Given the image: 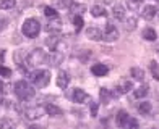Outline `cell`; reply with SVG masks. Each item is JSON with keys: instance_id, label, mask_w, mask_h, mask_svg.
I'll list each match as a JSON object with an SVG mask.
<instances>
[{"instance_id": "cell-4", "label": "cell", "mask_w": 159, "mask_h": 129, "mask_svg": "<svg viewBox=\"0 0 159 129\" xmlns=\"http://www.w3.org/2000/svg\"><path fill=\"white\" fill-rule=\"evenodd\" d=\"M47 60V55H46V52L42 48H34L33 52H30L26 55V60H25V63L28 64V66H39V64H42Z\"/></svg>"}, {"instance_id": "cell-30", "label": "cell", "mask_w": 159, "mask_h": 129, "mask_svg": "<svg viewBox=\"0 0 159 129\" xmlns=\"http://www.w3.org/2000/svg\"><path fill=\"white\" fill-rule=\"evenodd\" d=\"M127 5H128L130 10H138L141 6V0H128Z\"/></svg>"}, {"instance_id": "cell-31", "label": "cell", "mask_w": 159, "mask_h": 129, "mask_svg": "<svg viewBox=\"0 0 159 129\" xmlns=\"http://www.w3.org/2000/svg\"><path fill=\"white\" fill-rule=\"evenodd\" d=\"M44 15L47 18H54V16H57V10L52 8V6H44Z\"/></svg>"}, {"instance_id": "cell-25", "label": "cell", "mask_w": 159, "mask_h": 129, "mask_svg": "<svg viewBox=\"0 0 159 129\" xmlns=\"http://www.w3.org/2000/svg\"><path fill=\"white\" fill-rule=\"evenodd\" d=\"M143 39H146L149 42H153L157 39V35H156V31L153 29V27H146V29L143 31Z\"/></svg>"}, {"instance_id": "cell-12", "label": "cell", "mask_w": 159, "mask_h": 129, "mask_svg": "<svg viewBox=\"0 0 159 129\" xmlns=\"http://www.w3.org/2000/svg\"><path fill=\"white\" fill-rule=\"evenodd\" d=\"M70 84V76L67 71H59V74H57V85H59L60 89H67Z\"/></svg>"}, {"instance_id": "cell-15", "label": "cell", "mask_w": 159, "mask_h": 129, "mask_svg": "<svg viewBox=\"0 0 159 129\" xmlns=\"http://www.w3.org/2000/svg\"><path fill=\"white\" fill-rule=\"evenodd\" d=\"M46 45L50 50H57V48H59V45H60V37H59V35H55V32L50 34L49 37L46 39Z\"/></svg>"}, {"instance_id": "cell-5", "label": "cell", "mask_w": 159, "mask_h": 129, "mask_svg": "<svg viewBox=\"0 0 159 129\" xmlns=\"http://www.w3.org/2000/svg\"><path fill=\"white\" fill-rule=\"evenodd\" d=\"M67 97L70 100H73L75 103H86V102H89V100H91L89 94H86L83 89H70L67 92Z\"/></svg>"}, {"instance_id": "cell-34", "label": "cell", "mask_w": 159, "mask_h": 129, "mask_svg": "<svg viewBox=\"0 0 159 129\" xmlns=\"http://www.w3.org/2000/svg\"><path fill=\"white\" fill-rule=\"evenodd\" d=\"M89 111H91V116H98V103L91 102V106H89Z\"/></svg>"}, {"instance_id": "cell-23", "label": "cell", "mask_w": 159, "mask_h": 129, "mask_svg": "<svg viewBox=\"0 0 159 129\" xmlns=\"http://www.w3.org/2000/svg\"><path fill=\"white\" fill-rule=\"evenodd\" d=\"M148 94H149V87H148V85H141V87H138L133 92V97L135 98H144Z\"/></svg>"}, {"instance_id": "cell-7", "label": "cell", "mask_w": 159, "mask_h": 129, "mask_svg": "<svg viewBox=\"0 0 159 129\" xmlns=\"http://www.w3.org/2000/svg\"><path fill=\"white\" fill-rule=\"evenodd\" d=\"M117 39H119V29L114 24H107L104 32H102V40L114 42V40H117Z\"/></svg>"}, {"instance_id": "cell-17", "label": "cell", "mask_w": 159, "mask_h": 129, "mask_svg": "<svg viewBox=\"0 0 159 129\" xmlns=\"http://www.w3.org/2000/svg\"><path fill=\"white\" fill-rule=\"evenodd\" d=\"M128 119H130V116H128V113H127L125 110H120V111L117 113V116H115V121H117V124L122 126V127L128 124Z\"/></svg>"}, {"instance_id": "cell-36", "label": "cell", "mask_w": 159, "mask_h": 129, "mask_svg": "<svg viewBox=\"0 0 159 129\" xmlns=\"http://www.w3.org/2000/svg\"><path fill=\"white\" fill-rule=\"evenodd\" d=\"M13 124H15V123H13V121H10V119H3L2 123H0V126H2V127H7V126H13Z\"/></svg>"}, {"instance_id": "cell-38", "label": "cell", "mask_w": 159, "mask_h": 129, "mask_svg": "<svg viewBox=\"0 0 159 129\" xmlns=\"http://www.w3.org/2000/svg\"><path fill=\"white\" fill-rule=\"evenodd\" d=\"M157 50H159V44H157Z\"/></svg>"}, {"instance_id": "cell-16", "label": "cell", "mask_w": 159, "mask_h": 129, "mask_svg": "<svg viewBox=\"0 0 159 129\" xmlns=\"http://www.w3.org/2000/svg\"><path fill=\"white\" fill-rule=\"evenodd\" d=\"M124 26L127 31H135L136 26H138V18L136 16H128V18H124Z\"/></svg>"}, {"instance_id": "cell-2", "label": "cell", "mask_w": 159, "mask_h": 129, "mask_svg": "<svg viewBox=\"0 0 159 129\" xmlns=\"http://www.w3.org/2000/svg\"><path fill=\"white\" fill-rule=\"evenodd\" d=\"M39 31H41V24L38 19L34 18H28L23 26H21V32H23V35H26L28 39H34L39 35Z\"/></svg>"}, {"instance_id": "cell-10", "label": "cell", "mask_w": 159, "mask_h": 129, "mask_svg": "<svg viewBox=\"0 0 159 129\" xmlns=\"http://www.w3.org/2000/svg\"><path fill=\"white\" fill-rule=\"evenodd\" d=\"M156 13H157V10H156L154 5H144L141 8V18L151 21V19L156 18Z\"/></svg>"}, {"instance_id": "cell-20", "label": "cell", "mask_w": 159, "mask_h": 129, "mask_svg": "<svg viewBox=\"0 0 159 129\" xmlns=\"http://www.w3.org/2000/svg\"><path fill=\"white\" fill-rule=\"evenodd\" d=\"M91 15L94 16V18H102V16L107 15V10L104 8L102 5H94V6L91 8Z\"/></svg>"}, {"instance_id": "cell-8", "label": "cell", "mask_w": 159, "mask_h": 129, "mask_svg": "<svg viewBox=\"0 0 159 129\" xmlns=\"http://www.w3.org/2000/svg\"><path fill=\"white\" fill-rule=\"evenodd\" d=\"M115 90H117V92H114V97L127 94V92L132 90V81H130V79H120L119 84H117V87H115Z\"/></svg>"}, {"instance_id": "cell-26", "label": "cell", "mask_w": 159, "mask_h": 129, "mask_svg": "<svg viewBox=\"0 0 159 129\" xmlns=\"http://www.w3.org/2000/svg\"><path fill=\"white\" fill-rule=\"evenodd\" d=\"M138 111L141 114H148L151 111V102H148V100H143V102L138 103Z\"/></svg>"}, {"instance_id": "cell-29", "label": "cell", "mask_w": 159, "mask_h": 129, "mask_svg": "<svg viewBox=\"0 0 159 129\" xmlns=\"http://www.w3.org/2000/svg\"><path fill=\"white\" fill-rule=\"evenodd\" d=\"M73 24H75V27H76V31L81 29L83 24H84V21H83L81 15H75V16H73Z\"/></svg>"}, {"instance_id": "cell-24", "label": "cell", "mask_w": 159, "mask_h": 129, "mask_svg": "<svg viewBox=\"0 0 159 129\" xmlns=\"http://www.w3.org/2000/svg\"><path fill=\"white\" fill-rule=\"evenodd\" d=\"M130 74H132V77H135L136 81H144V71L141 68L133 66L132 69H130Z\"/></svg>"}, {"instance_id": "cell-35", "label": "cell", "mask_w": 159, "mask_h": 129, "mask_svg": "<svg viewBox=\"0 0 159 129\" xmlns=\"http://www.w3.org/2000/svg\"><path fill=\"white\" fill-rule=\"evenodd\" d=\"M127 126H128V127H136V126H138V121H136V119H133V118H130Z\"/></svg>"}, {"instance_id": "cell-27", "label": "cell", "mask_w": 159, "mask_h": 129, "mask_svg": "<svg viewBox=\"0 0 159 129\" xmlns=\"http://www.w3.org/2000/svg\"><path fill=\"white\" fill-rule=\"evenodd\" d=\"M15 5V0H0V10H11Z\"/></svg>"}, {"instance_id": "cell-28", "label": "cell", "mask_w": 159, "mask_h": 129, "mask_svg": "<svg viewBox=\"0 0 159 129\" xmlns=\"http://www.w3.org/2000/svg\"><path fill=\"white\" fill-rule=\"evenodd\" d=\"M149 69H151V73H153V77H154V79L159 81V66H157L156 61H151V63H149Z\"/></svg>"}, {"instance_id": "cell-33", "label": "cell", "mask_w": 159, "mask_h": 129, "mask_svg": "<svg viewBox=\"0 0 159 129\" xmlns=\"http://www.w3.org/2000/svg\"><path fill=\"white\" fill-rule=\"evenodd\" d=\"M0 76H2V77H10L11 76V69L0 64Z\"/></svg>"}, {"instance_id": "cell-11", "label": "cell", "mask_w": 159, "mask_h": 129, "mask_svg": "<svg viewBox=\"0 0 159 129\" xmlns=\"http://www.w3.org/2000/svg\"><path fill=\"white\" fill-rule=\"evenodd\" d=\"M86 37H88L89 40L99 42V40H102V31H101L99 27L91 26V27H88V29H86Z\"/></svg>"}, {"instance_id": "cell-6", "label": "cell", "mask_w": 159, "mask_h": 129, "mask_svg": "<svg viewBox=\"0 0 159 129\" xmlns=\"http://www.w3.org/2000/svg\"><path fill=\"white\" fill-rule=\"evenodd\" d=\"M44 114H46V108H42V106H30V108L25 110V118L30 121L41 119Z\"/></svg>"}, {"instance_id": "cell-14", "label": "cell", "mask_w": 159, "mask_h": 129, "mask_svg": "<svg viewBox=\"0 0 159 129\" xmlns=\"http://www.w3.org/2000/svg\"><path fill=\"white\" fill-rule=\"evenodd\" d=\"M62 60H63V53L59 52V50H52V55L47 56L46 61L50 63V66H59V64L62 63Z\"/></svg>"}, {"instance_id": "cell-18", "label": "cell", "mask_w": 159, "mask_h": 129, "mask_svg": "<svg viewBox=\"0 0 159 129\" xmlns=\"http://www.w3.org/2000/svg\"><path fill=\"white\" fill-rule=\"evenodd\" d=\"M112 15H114L115 19H124L125 18V8H124V5L115 3L114 8H112Z\"/></svg>"}, {"instance_id": "cell-21", "label": "cell", "mask_w": 159, "mask_h": 129, "mask_svg": "<svg viewBox=\"0 0 159 129\" xmlns=\"http://www.w3.org/2000/svg\"><path fill=\"white\" fill-rule=\"evenodd\" d=\"M112 97H114V94H112L109 89L102 87V89L99 90V98H101V102H102V103H109Z\"/></svg>"}, {"instance_id": "cell-22", "label": "cell", "mask_w": 159, "mask_h": 129, "mask_svg": "<svg viewBox=\"0 0 159 129\" xmlns=\"http://www.w3.org/2000/svg\"><path fill=\"white\" fill-rule=\"evenodd\" d=\"M70 11L73 13V15H83V13L86 11V6H84L83 3L71 2V3H70Z\"/></svg>"}, {"instance_id": "cell-9", "label": "cell", "mask_w": 159, "mask_h": 129, "mask_svg": "<svg viewBox=\"0 0 159 129\" xmlns=\"http://www.w3.org/2000/svg\"><path fill=\"white\" fill-rule=\"evenodd\" d=\"M60 29H62V19L59 16L49 18V23L46 24V31H49V32H59Z\"/></svg>"}, {"instance_id": "cell-13", "label": "cell", "mask_w": 159, "mask_h": 129, "mask_svg": "<svg viewBox=\"0 0 159 129\" xmlns=\"http://www.w3.org/2000/svg\"><path fill=\"white\" fill-rule=\"evenodd\" d=\"M91 73L94 76H98V77H102V76H106L107 73H109V68H107L106 64H102V63H96V64L91 66Z\"/></svg>"}, {"instance_id": "cell-1", "label": "cell", "mask_w": 159, "mask_h": 129, "mask_svg": "<svg viewBox=\"0 0 159 129\" xmlns=\"http://www.w3.org/2000/svg\"><path fill=\"white\" fill-rule=\"evenodd\" d=\"M13 90H15V95L20 98V100H30V98H33L34 97V94H36V90H34V87L28 82V81H16L15 82V85H13Z\"/></svg>"}, {"instance_id": "cell-19", "label": "cell", "mask_w": 159, "mask_h": 129, "mask_svg": "<svg viewBox=\"0 0 159 129\" xmlns=\"http://www.w3.org/2000/svg\"><path fill=\"white\" fill-rule=\"evenodd\" d=\"M46 113L49 114V116H62V114H63L62 108H59V106L54 105V103H49L46 106Z\"/></svg>"}, {"instance_id": "cell-32", "label": "cell", "mask_w": 159, "mask_h": 129, "mask_svg": "<svg viewBox=\"0 0 159 129\" xmlns=\"http://www.w3.org/2000/svg\"><path fill=\"white\" fill-rule=\"evenodd\" d=\"M55 6H59V8H67V6H70L71 0H54Z\"/></svg>"}, {"instance_id": "cell-3", "label": "cell", "mask_w": 159, "mask_h": 129, "mask_svg": "<svg viewBox=\"0 0 159 129\" xmlns=\"http://www.w3.org/2000/svg\"><path fill=\"white\" fill-rule=\"evenodd\" d=\"M30 81L36 85V87H46L50 82V73L47 69H36L30 74Z\"/></svg>"}, {"instance_id": "cell-37", "label": "cell", "mask_w": 159, "mask_h": 129, "mask_svg": "<svg viewBox=\"0 0 159 129\" xmlns=\"http://www.w3.org/2000/svg\"><path fill=\"white\" fill-rule=\"evenodd\" d=\"M3 89H5V84L0 81V92H3Z\"/></svg>"}]
</instances>
